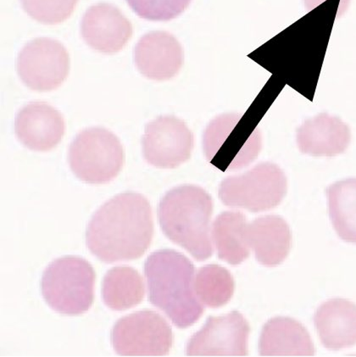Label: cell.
<instances>
[{
	"mask_svg": "<svg viewBox=\"0 0 356 357\" xmlns=\"http://www.w3.org/2000/svg\"><path fill=\"white\" fill-rule=\"evenodd\" d=\"M327 197L332 225L339 238L356 244V178L332 184Z\"/></svg>",
	"mask_w": 356,
	"mask_h": 357,
	"instance_id": "44dd1931",
	"label": "cell"
},
{
	"mask_svg": "<svg viewBox=\"0 0 356 357\" xmlns=\"http://www.w3.org/2000/svg\"><path fill=\"white\" fill-rule=\"evenodd\" d=\"M350 139V128L339 117L327 113L305 121L297 131L300 151L313 156L342 154L349 146Z\"/></svg>",
	"mask_w": 356,
	"mask_h": 357,
	"instance_id": "9a60e30c",
	"label": "cell"
},
{
	"mask_svg": "<svg viewBox=\"0 0 356 357\" xmlns=\"http://www.w3.org/2000/svg\"><path fill=\"white\" fill-rule=\"evenodd\" d=\"M315 326L325 347L342 350L356 344V305L334 299L325 302L314 317Z\"/></svg>",
	"mask_w": 356,
	"mask_h": 357,
	"instance_id": "e0dca14e",
	"label": "cell"
},
{
	"mask_svg": "<svg viewBox=\"0 0 356 357\" xmlns=\"http://www.w3.org/2000/svg\"><path fill=\"white\" fill-rule=\"evenodd\" d=\"M194 135L181 119L159 116L146 125L143 154L151 166L172 169L187 162L194 149Z\"/></svg>",
	"mask_w": 356,
	"mask_h": 357,
	"instance_id": "30bf717a",
	"label": "cell"
},
{
	"mask_svg": "<svg viewBox=\"0 0 356 357\" xmlns=\"http://www.w3.org/2000/svg\"><path fill=\"white\" fill-rule=\"evenodd\" d=\"M112 344L123 356H162L172 347V331L164 317L152 311L130 314L116 321Z\"/></svg>",
	"mask_w": 356,
	"mask_h": 357,
	"instance_id": "ba28073f",
	"label": "cell"
},
{
	"mask_svg": "<svg viewBox=\"0 0 356 357\" xmlns=\"http://www.w3.org/2000/svg\"><path fill=\"white\" fill-rule=\"evenodd\" d=\"M213 211L210 195L202 188L183 185L172 188L158 207V218L164 234L197 261L212 255L210 222Z\"/></svg>",
	"mask_w": 356,
	"mask_h": 357,
	"instance_id": "3957f363",
	"label": "cell"
},
{
	"mask_svg": "<svg viewBox=\"0 0 356 357\" xmlns=\"http://www.w3.org/2000/svg\"><path fill=\"white\" fill-rule=\"evenodd\" d=\"M65 121L56 108L44 102H32L20 109L15 119L17 139L35 151H49L63 138Z\"/></svg>",
	"mask_w": 356,
	"mask_h": 357,
	"instance_id": "5bb4252c",
	"label": "cell"
},
{
	"mask_svg": "<svg viewBox=\"0 0 356 357\" xmlns=\"http://www.w3.org/2000/svg\"><path fill=\"white\" fill-rule=\"evenodd\" d=\"M146 294L142 277L130 266L109 270L102 284L105 304L114 311H124L139 305Z\"/></svg>",
	"mask_w": 356,
	"mask_h": 357,
	"instance_id": "ffe728a7",
	"label": "cell"
},
{
	"mask_svg": "<svg viewBox=\"0 0 356 357\" xmlns=\"http://www.w3.org/2000/svg\"><path fill=\"white\" fill-rule=\"evenodd\" d=\"M81 33L91 48L113 54L127 44L132 35V26L118 8L100 3L86 11L82 19Z\"/></svg>",
	"mask_w": 356,
	"mask_h": 357,
	"instance_id": "7c38bea8",
	"label": "cell"
},
{
	"mask_svg": "<svg viewBox=\"0 0 356 357\" xmlns=\"http://www.w3.org/2000/svg\"><path fill=\"white\" fill-rule=\"evenodd\" d=\"M249 327L244 317L235 312L210 317L201 331L187 345L189 356H247Z\"/></svg>",
	"mask_w": 356,
	"mask_h": 357,
	"instance_id": "8fae6325",
	"label": "cell"
},
{
	"mask_svg": "<svg viewBox=\"0 0 356 357\" xmlns=\"http://www.w3.org/2000/svg\"><path fill=\"white\" fill-rule=\"evenodd\" d=\"M245 215L238 211H225L218 215L212 226V238L219 258L229 264L238 265L249 256Z\"/></svg>",
	"mask_w": 356,
	"mask_h": 357,
	"instance_id": "d6986e66",
	"label": "cell"
},
{
	"mask_svg": "<svg viewBox=\"0 0 356 357\" xmlns=\"http://www.w3.org/2000/svg\"><path fill=\"white\" fill-rule=\"evenodd\" d=\"M144 272L153 305L178 328L196 323L203 307L195 294L194 268L189 259L175 250L156 251L147 259Z\"/></svg>",
	"mask_w": 356,
	"mask_h": 357,
	"instance_id": "7a4b0ae2",
	"label": "cell"
},
{
	"mask_svg": "<svg viewBox=\"0 0 356 357\" xmlns=\"http://www.w3.org/2000/svg\"><path fill=\"white\" fill-rule=\"evenodd\" d=\"M192 0H127L141 18L148 21L167 22L178 17L189 6Z\"/></svg>",
	"mask_w": 356,
	"mask_h": 357,
	"instance_id": "cb8c5ba5",
	"label": "cell"
},
{
	"mask_svg": "<svg viewBox=\"0 0 356 357\" xmlns=\"http://www.w3.org/2000/svg\"><path fill=\"white\" fill-rule=\"evenodd\" d=\"M154 233L150 202L134 192L117 195L105 203L88 223L87 245L100 261L136 260L150 247Z\"/></svg>",
	"mask_w": 356,
	"mask_h": 357,
	"instance_id": "6da1fadb",
	"label": "cell"
},
{
	"mask_svg": "<svg viewBox=\"0 0 356 357\" xmlns=\"http://www.w3.org/2000/svg\"><path fill=\"white\" fill-rule=\"evenodd\" d=\"M194 290L203 305L221 307L233 295V278L228 270L220 266H206L194 277Z\"/></svg>",
	"mask_w": 356,
	"mask_h": 357,
	"instance_id": "7402d4cb",
	"label": "cell"
},
{
	"mask_svg": "<svg viewBox=\"0 0 356 357\" xmlns=\"http://www.w3.org/2000/svg\"><path fill=\"white\" fill-rule=\"evenodd\" d=\"M137 68L155 81L174 77L181 70L185 54L181 45L167 31H151L139 39L134 50Z\"/></svg>",
	"mask_w": 356,
	"mask_h": 357,
	"instance_id": "4fadbf2b",
	"label": "cell"
},
{
	"mask_svg": "<svg viewBox=\"0 0 356 357\" xmlns=\"http://www.w3.org/2000/svg\"><path fill=\"white\" fill-rule=\"evenodd\" d=\"M31 17L45 24H58L69 18L78 0H20Z\"/></svg>",
	"mask_w": 356,
	"mask_h": 357,
	"instance_id": "603a6c76",
	"label": "cell"
},
{
	"mask_svg": "<svg viewBox=\"0 0 356 357\" xmlns=\"http://www.w3.org/2000/svg\"><path fill=\"white\" fill-rule=\"evenodd\" d=\"M262 356H311L314 344L302 324L288 317L269 321L262 331L260 344Z\"/></svg>",
	"mask_w": 356,
	"mask_h": 357,
	"instance_id": "ac0fdd59",
	"label": "cell"
},
{
	"mask_svg": "<svg viewBox=\"0 0 356 357\" xmlns=\"http://www.w3.org/2000/svg\"><path fill=\"white\" fill-rule=\"evenodd\" d=\"M261 137L257 127L251 128L244 115L224 114L215 119L203 135L207 160L222 172L241 169L256 159Z\"/></svg>",
	"mask_w": 356,
	"mask_h": 357,
	"instance_id": "277c9868",
	"label": "cell"
},
{
	"mask_svg": "<svg viewBox=\"0 0 356 357\" xmlns=\"http://www.w3.org/2000/svg\"><path fill=\"white\" fill-rule=\"evenodd\" d=\"M304 1L308 10H311L314 9L315 7L318 6L320 3L324 2L325 0H304Z\"/></svg>",
	"mask_w": 356,
	"mask_h": 357,
	"instance_id": "d4e9b609",
	"label": "cell"
},
{
	"mask_svg": "<svg viewBox=\"0 0 356 357\" xmlns=\"http://www.w3.org/2000/svg\"><path fill=\"white\" fill-rule=\"evenodd\" d=\"M287 190L283 170L275 164L265 162L244 174L223 180L219 198L226 206L261 213L280 205Z\"/></svg>",
	"mask_w": 356,
	"mask_h": 357,
	"instance_id": "52a82bcc",
	"label": "cell"
},
{
	"mask_svg": "<svg viewBox=\"0 0 356 357\" xmlns=\"http://www.w3.org/2000/svg\"><path fill=\"white\" fill-rule=\"evenodd\" d=\"M95 280V271L83 258L57 259L42 274V296L54 311L78 315L91 307Z\"/></svg>",
	"mask_w": 356,
	"mask_h": 357,
	"instance_id": "5b68a950",
	"label": "cell"
},
{
	"mask_svg": "<svg viewBox=\"0 0 356 357\" xmlns=\"http://www.w3.org/2000/svg\"><path fill=\"white\" fill-rule=\"evenodd\" d=\"M246 234L249 248L262 265H279L291 251V231L279 215H265L254 220L249 223Z\"/></svg>",
	"mask_w": 356,
	"mask_h": 357,
	"instance_id": "2e32d148",
	"label": "cell"
},
{
	"mask_svg": "<svg viewBox=\"0 0 356 357\" xmlns=\"http://www.w3.org/2000/svg\"><path fill=\"white\" fill-rule=\"evenodd\" d=\"M20 78L31 89L50 91L61 86L70 70L65 47L54 39L39 38L27 43L18 54Z\"/></svg>",
	"mask_w": 356,
	"mask_h": 357,
	"instance_id": "9c48e42d",
	"label": "cell"
},
{
	"mask_svg": "<svg viewBox=\"0 0 356 357\" xmlns=\"http://www.w3.org/2000/svg\"><path fill=\"white\" fill-rule=\"evenodd\" d=\"M68 162L73 174L82 181L109 183L123 167V147L114 133L107 129H84L70 145Z\"/></svg>",
	"mask_w": 356,
	"mask_h": 357,
	"instance_id": "8992f818",
	"label": "cell"
}]
</instances>
